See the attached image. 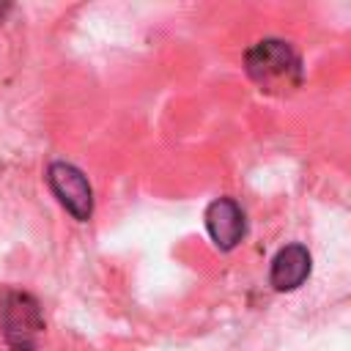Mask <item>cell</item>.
<instances>
[{
    "instance_id": "cell-3",
    "label": "cell",
    "mask_w": 351,
    "mask_h": 351,
    "mask_svg": "<svg viewBox=\"0 0 351 351\" xmlns=\"http://www.w3.org/2000/svg\"><path fill=\"white\" fill-rule=\"evenodd\" d=\"M47 184L52 189V195L58 197V203L77 219V222H88L93 214V189L88 176L71 165V162H52L47 167Z\"/></svg>"
},
{
    "instance_id": "cell-1",
    "label": "cell",
    "mask_w": 351,
    "mask_h": 351,
    "mask_svg": "<svg viewBox=\"0 0 351 351\" xmlns=\"http://www.w3.org/2000/svg\"><path fill=\"white\" fill-rule=\"evenodd\" d=\"M244 69L261 90L285 93L302 82V60L282 38H263L244 55Z\"/></svg>"
},
{
    "instance_id": "cell-5",
    "label": "cell",
    "mask_w": 351,
    "mask_h": 351,
    "mask_svg": "<svg viewBox=\"0 0 351 351\" xmlns=\"http://www.w3.org/2000/svg\"><path fill=\"white\" fill-rule=\"evenodd\" d=\"M313 269L310 250L304 244H285L274 258L269 269V282L274 291H296Z\"/></svg>"
},
{
    "instance_id": "cell-2",
    "label": "cell",
    "mask_w": 351,
    "mask_h": 351,
    "mask_svg": "<svg viewBox=\"0 0 351 351\" xmlns=\"http://www.w3.org/2000/svg\"><path fill=\"white\" fill-rule=\"evenodd\" d=\"M44 313L33 293L8 288L0 296V340L8 351H38L44 337Z\"/></svg>"
},
{
    "instance_id": "cell-4",
    "label": "cell",
    "mask_w": 351,
    "mask_h": 351,
    "mask_svg": "<svg viewBox=\"0 0 351 351\" xmlns=\"http://www.w3.org/2000/svg\"><path fill=\"white\" fill-rule=\"evenodd\" d=\"M203 219H206V230H208L214 247L222 250V252L239 247V241L247 233V217H244L241 206L233 197L211 200L206 214H203Z\"/></svg>"
}]
</instances>
